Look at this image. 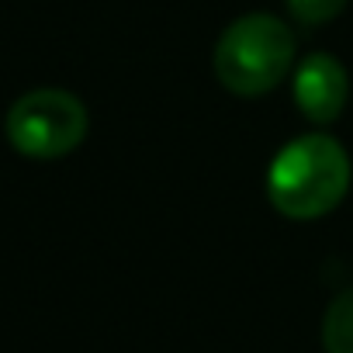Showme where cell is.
<instances>
[{
	"label": "cell",
	"instance_id": "obj_4",
	"mask_svg": "<svg viewBox=\"0 0 353 353\" xmlns=\"http://www.w3.org/2000/svg\"><path fill=\"white\" fill-rule=\"evenodd\" d=\"M346 101H350V77L336 56L312 52L294 66V104L308 121L315 125L336 121Z\"/></svg>",
	"mask_w": 353,
	"mask_h": 353
},
{
	"label": "cell",
	"instance_id": "obj_6",
	"mask_svg": "<svg viewBox=\"0 0 353 353\" xmlns=\"http://www.w3.org/2000/svg\"><path fill=\"white\" fill-rule=\"evenodd\" d=\"M291 18L305 28H319V25H329L332 18L343 14L346 0H284Z\"/></svg>",
	"mask_w": 353,
	"mask_h": 353
},
{
	"label": "cell",
	"instance_id": "obj_5",
	"mask_svg": "<svg viewBox=\"0 0 353 353\" xmlns=\"http://www.w3.org/2000/svg\"><path fill=\"white\" fill-rule=\"evenodd\" d=\"M322 350L353 353V288L339 291L322 315Z\"/></svg>",
	"mask_w": 353,
	"mask_h": 353
},
{
	"label": "cell",
	"instance_id": "obj_2",
	"mask_svg": "<svg viewBox=\"0 0 353 353\" xmlns=\"http://www.w3.org/2000/svg\"><path fill=\"white\" fill-rule=\"evenodd\" d=\"M215 77L236 97H263L294 70V32L274 14H243L215 42Z\"/></svg>",
	"mask_w": 353,
	"mask_h": 353
},
{
	"label": "cell",
	"instance_id": "obj_1",
	"mask_svg": "<svg viewBox=\"0 0 353 353\" xmlns=\"http://www.w3.org/2000/svg\"><path fill=\"white\" fill-rule=\"evenodd\" d=\"M350 191V156L332 135L291 139L267 170V198L291 222L329 215Z\"/></svg>",
	"mask_w": 353,
	"mask_h": 353
},
{
	"label": "cell",
	"instance_id": "obj_3",
	"mask_svg": "<svg viewBox=\"0 0 353 353\" xmlns=\"http://www.w3.org/2000/svg\"><path fill=\"white\" fill-rule=\"evenodd\" d=\"M90 118L77 94L59 87H39L21 94L4 118V135L25 159L52 163L70 156L87 139Z\"/></svg>",
	"mask_w": 353,
	"mask_h": 353
}]
</instances>
